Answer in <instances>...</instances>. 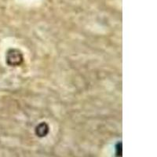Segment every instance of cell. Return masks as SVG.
<instances>
[]
</instances>
